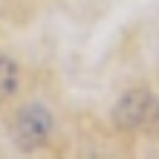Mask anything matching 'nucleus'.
I'll list each match as a JSON object with an SVG mask.
<instances>
[{
  "label": "nucleus",
  "mask_w": 159,
  "mask_h": 159,
  "mask_svg": "<svg viewBox=\"0 0 159 159\" xmlns=\"http://www.w3.org/2000/svg\"><path fill=\"white\" fill-rule=\"evenodd\" d=\"M52 130V113L43 104H26L17 110L15 125H12V139L20 151H35L49 139Z\"/></svg>",
  "instance_id": "1"
},
{
  "label": "nucleus",
  "mask_w": 159,
  "mask_h": 159,
  "mask_svg": "<svg viewBox=\"0 0 159 159\" xmlns=\"http://www.w3.org/2000/svg\"><path fill=\"white\" fill-rule=\"evenodd\" d=\"M116 121L121 127H130V130H145V127L159 125V101H156V96H151L148 90L127 93L116 107Z\"/></svg>",
  "instance_id": "2"
},
{
  "label": "nucleus",
  "mask_w": 159,
  "mask_h": 159,
  "mask_svg": "<svg viewBox=\"0 0 159 159\" xmlns=\"http://www.w3.org/2000/svg\"><path fill=\"white\" fill-rule=\"evenodd\" d=\"M17 90V67L6 55H0V101H6Z\"/></svg>",
  "instance_id": "3"
}]
</instances>
